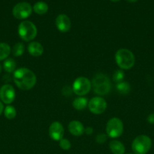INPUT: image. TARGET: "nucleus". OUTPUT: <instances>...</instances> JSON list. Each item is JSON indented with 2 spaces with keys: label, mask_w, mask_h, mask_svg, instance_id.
Listing matches in <instances>:
<instances>
[{
  "label": "nucleus",
  "mask_w": 154,
  "mask_h": 154,
  "mask_svg": "<svg viewBox=\"0 0 154 154\" xmlns=\"http://www.w3.org/2000/svg\"><path fill=\"white\" fill-rule=\"evenodd\" d=\"M13 81L15 85L21 90H30L35 87L37 82L36 75L27 68H20L13 73Z\"/></svg>",
  "instance_id": "f257e3e1"
},
{
  "label": "nucleus",
  "mask_w": 154,
  "mask_h": 154,
  "mask_svg": "<svg viewBox=\"0 0 154 154\" xmlns=\"http://www.w3.org/2000/svg\"><path fill=\"white\" fill-rule=\"evenodd\" d=\"M111 81L110 78L103 73H98L91 81V88L98 96H105L111 90Z\"/></svg>",
  "instance_id": "f03ea898"
},
{
  "label": "nucleus",
  "mask_w": 154,
  "mask_h": 154,
  "mask_svg": "<svg viewBox=\"0 0 154 154\" xmlns=\"http://www.w3.org/2000/svg\"><path fill=\"white\" fill-rule=\"evenodd\" d=\"M115 60L117 66L122 70H129L135 63V57L134 54L126 48L118 50L115 54Z\"/></svg>",
  "instance_id": "7ed1b4c3"
},
{
  "label": "nucleus",
  "mask_w": 154,
  "mask_h": 154,
  "mask_svg": "<svg viewBox=\"0 0 154 154\" xmlns=\"http://www.w3.org/2000/svg\"><path fill=\"white\" fill-rule=\"evenodd\" d=\"M18 35L24 42H32L37 35V28L33 22L24 20L18 26Z\"/></svg>",
  "instance_id": "20e7f679"
},
{
  "label": "nucleus",
  "mask_w": 154,
  "mask_h": 154,
  "mask_svg": "<svg viewBox=\"0 0 154 154\" xmlns=\"http://www.w3.org/2000/svg\"><path fill=\"white\" fill-rule=\"evenodd\" d=\"M152 147V140L146 135H140L132 141L131 148L135 154H146Z\"/></svg>",
  "instance_id": "39448f33"
},
{
  "label": "nucleus",
  "mask_w": 154,
  "mask_h": 154,
  "mask_svg": "<svg viewBox=\"0 0 154 154\" xmlns=\"http://www.w3.org/2000/svg\"><path fill=\"white\" fill-rule=\"evenodd\" d=\"M124 131L123 123L118 117H112L106 125V134L111 138H117L122 135Z\"/></svg>",
  "instance_id": "423d86ee"
},
{
  "label": "nucleus",
  "mask_w": 154,
  "mask_h": 154,
  "mask_svg": "<svg viewBox=\"0 0 154 154\" xmlns=\"http://www.w3.org/2000/svg\"><path fill=\"white\" fill-rule=\"evenodd\" d=\"M91 89V81L86 77H79L72 84V90L75 95L83 96L87 95Z\"/></svg>",
  "instance_id": "0eeeda50"
},
{
  "label": "nucleus",
  "mask_w": 154,
  "mask_h": 154,
  "mask_svg": "<svg viewBox=\"0 0 154 154\" xmlns=\"http://www.w3.org/2000/svg\"><path fill=\"white\" fill-rule=\"evenodd\" d=\"M33 8L31 5L26 2H19L13 8L12 14L16 19L25 20L31 15Z\"/></svg>",
  "instance_id": "6e6552de"
},
{
  "label": "nucleus",
  "mask_w": 154,
  "mask_h": 154,
  "mask_svg": "<svg viewBox=\"0 0 154 154\" xmlns=\"http://www.w3.org/2000/svg\"><path fill=\"white\" fill-rule=\"evenodd\" d=\"M88 107L92 114L99 115L106 111L107 103L105 99L101 96H95L89 100Z\"/></svg>",
  "instance_id": "1a4fd4ad"
},
{
  "label": "nucleus",
  "mask_w": 154,
  "mask_h": 154,
  "mask_svg": "<svg viewBox=\"0 0 154 154\" xmlns=\"http://www.w3.org/2000/svg\"><path fill=\"white\" fill-rule=\"evenodd\" d=\"M16 93L13 86L5 84L0 88V100L6 105H11L14 101Z\"/></svg>",
  "instance_id": "9d476101"
},
{
  "label": "nucleus",
  "mask_w": 154,
  "mask_h": 154,
  "mask_svg": "<svg viewBox=\"0 0 154 154\" xmlns=\"http://www.w3.org/2000/svg\"><path fill=\"white\" fill-rule=\"evenodd\" d=\"M48 134L50 138L55 141H60L64 135V129L60 122H53L48 129Z\"/></svg>",
  "instance_id": "9b49d317"
},
{
  "label": "nucleus",
  "mask_w": 154,
  "mask_h": 154,
  "mask_svg": "<svg viewBox=\"0 0 154 154\" xmlns=\"http://www.w3.org/2000/svg\"><path fill=\"white\" fill-rule=\"evenodd\" d=\"M55 24L57 29L61 32H67L71 28V20L66 14H59L56 17Z\"/></svg>",
  "instance_id": "f8f14e48"
},
{
  "label": "nucleus",
  "mask_w": 154,
  "mask_h": 154,
  "mask_svg": "<svg viewBox=\"0 0 154 154\" xmlns=\"http://www.w3.org/2000/svg\"><path fill=\"white\" fill-rule=\"evenodd\" d=\"M68 130L74 136H81L85 133V127L81 122L72 120L68 124Z\"/></svg>",
  "instance_id": "ddd939ff"
},
{
  "label": "nucleus",
  "mask_w": 154,
  "mask_h": 154,
  "mask_svg": "<svg viewBox=\"0 0 154 154\" xmlns=\"http://www.w3.org/2000/svg\"><path fill=\"white\" fill-rule=\"evenodd\" d=\"M27 51L29 54L35 57H40L44 52V48L42 45L38 42H30L27 46Z\"/></svg>",
  "instance_id": "4468645a"
},
{
  "label": "nucleus",
  "mask_w": 154,
  "mask_h": 154,
  "mask_svg": "<svg viewBox=\"0 0 154 154\" xmlns=\"http://www.w3.org/2000/svg\"><path fill=\"white\" fill-rule=\"evenodd\" d=\"M109 147L113 154H124L125 152V147L124 144L118 140H113L110 141Z\"/></svg>",
  "instance_id": "2eb2a0df"
},
{
  "label": "nucleus",
  "mask_w": 154,
  "mask_h": 154,
  "mask_svg": "<svg viewBox=\"0 0 154 154\" xmlns=\"http://www.w3.org/2000/svg\"><path fill=\"white\" fill-rule=\"evenodd\" d=\"M88 105V100L87 98L83 97V96H79L75 98L72 102V107L74 109L77 111H82L85 109Z\"/></svg>",
  "instance_id": "dca6fc26"
},
{
  "label": "nucleus",
  "mask_w": 154,
  "mask_h": 154,
  "mask_svg": "<svg viewBox=\"0 0 154 154\" xmlns=\"http://www.w3.org/2000/svg\"><path fill=\"white\" fill-rule=\"evenodd\" d=\"M33 10L34 11L35 13H36L37 14L42 15L45 14V13L48 12V6L44 2H37L36 4L33 5Z\"/></svg>",
  "instance_id": "f3484780"
},
{
  "label": "nucleus",
  "mask_w": 154,
  "mask_h": 154,
  "mask_svg": "<svg viewBox=\"0 0 154 154\" xmlns=\"http://www.w3.org/2000/svg\"><path fill=\"white\" fill-rule=\"evenodd\" d=\"M11 52L10 45L5 42L0 43V61L6 60Z\"/></svg>",
  "instance_id": "a211bd4d"
},
{
  "label": "nucleus",
  "mask_w": 154,
  "mask_h": 154,
  "mask_svg": "<svg viewBox=\"0 0 154 154\" xmlns=\"http://www.w3.org/2000/svg\"><path fill=\"white\" fill-rule=\"evenodd\" d=\"M16 62L12 58H7L3 63V69L7 73H12L16 70Z\"/></svg>",
  "instance_id": "6ab92c4d"
},
{
  "label": "nucleus",
  "mask_w": 154,
  "mask_h": 154,
  "mask_svg": "<svg viewBox=\"0 0 154 154\" xmlns=\"http://www.w3.org/2000/svg\"><path fill=\"white\" fill-rule=\"evenodd\" d=\"M116 90L119 93L122 95H127L131 90V86L129 83L127 81H122V82L116 84Z\"/></svg>",
  "instance_id": "aec40b11"
},
{
  "label": "nucleus",
  "mask_w": 154,
  "mask_h": 154,
  "mask_svg": "<svg viewBox=\"0 0 154 154\" xmlns=\"http://www.w3.org/2000/svg\"><path fill=\"white\" fill-rule=\"evenodd\" d=\"M25 46L21 42H18L13 46L11 49V54L14 57H21L24 54Z\"/></svg>",
  "instance_id": "412c9836"
},
{
  "label": "nucleus",
  "mask_w": 154,
  "mask_h": 154,
  "mask_svg": "<svg viewBox=\"0 0 154 154\" xmlns=\"http://www.w3.org/2000/svg\"><path fill=\"white\" fill-rule=\"evenodd\" d=\"M4 115L8 120H13L17 116V111L15 108L12 105H7L5 108H4Z\"/></svg>",
  "instance_id": "4be33fe9"
},
{
  "label": "nucleus",
  "mask_w": 154,
  "mask_h": 154,
  "mask_svg": "<svg viewBox=\"0 0 154 154\" xmlns=\"http://www.w3.org/2000/svg\"><path fill=\"white\" fill-rule=\"evenodd\" d=\"M125 72H123V70H122V69L116 70L113 75V81H114L115 83H116V84L122 82L124 80V78H125Z\"/></svg>",
  "instance_id": "5701e85b"
},
{
  "label": "nucleus",
  "mask_w": 154,
  "mask_h": 154,
  "mask_svg": "<svg viewBox=\"0 0 154 154\" xmlns=\"http://www.w3.org/2000/svg\"><path fill=\"white\" fill-rule=\"evenodd\" d=\"M59 145H60V148L63 149V150H68L70 149L71 143L68 139L63 138L60 141H59Z\"/></svg>",
  "instance_id": "b1692460"
},
{
  "label": "nucleus",
  "mask_w": 154,
  "mask_h": 154,
  "mask_svg": "<svg viewBox=\"0 0 154 154\" xmlns=\"http://www.w3.org/2000/svg\"><path fill=\"white\" fill-rule=\"evenodd\" d=\"M107 138H108V136H107V134L100 133L96 136L95 141H96V142L98 143V144H104V143L107 141Z\"/></svg>",
  "instance_id": "393cba45"
},
{
  "label": "nucleus",
  "mask_w": 154,
  "mask_h": 154,
  "mask_svg": "<svg viewBox=\"0 0 154 154\" xmlns=\"http://www.w3.org/2000/svg\"><path fill=\"white\" fill-rule=\"evenodd\" d=\"M146 120L150 124H154V113H152L149 115H148L147 118H146Z\"/></svg>",
  "instance_id": "a878e982"
},
{
  "label": "nucleus",
  "mask_w": 154,
  "mask_h": 154,
  "mask_svg": "<svg viewBox=\"0 0 154 154\" xmlns=\"http://www.w3.org/2000/svg\"><path fill=\"white\" fill-rule=\"evenodd\" d=\"M94 132L93 128L91 127V126H88V127L85 128V133L86 135H91Z\"/></svg>",
  "instance_id": "bb28decb"
},
{
  "label": "nucleus",
  "mask_w": 154,
  "mask_h": 154,
  "mask_svg": "<svg viewBox=\"0 0 154 154\" xmlns=\"http://www.w3.org/2000/svg\"><path fill=\"white\" fill-rule=\"evenodd\" d=\"M4 111V105H3L2 102L0 101V116L2 114V112Z\"/></svg>",
  "instance_id": "cd10ccee"
},
{
  "label": "nucleus",
  "mask_w": 154,
  "mask_h": 154,
  "mask_svg": "<svg viewBox=\"0 0 154 154\" xmlns=\"http://www.w3.org/2000/svg\"><path fill=\"white\" fill-rule=\"evenodd\" d=\"M126 1L128 2H136L137 0H126Z\"/></svg>",
  "instance_id": "c85d7f7f"
},
{
  "label": "nucleus",
  "mask_w": 154,
  "mask_h": 154,
  "mask_svg": "<svg viewBox=\"0 0 154 154\" xmlns=\"http://www.w3.org/2000/svg\"><path fill=\"white\" fill-rule=\"evenodd\" d=\"M2 71V65L0 64V74H1Z\"/></svg>",
  "instance_id": "c756f323"
},
{
  "label": "nucleus",
  "mask_w": 154,
  "mask_h": 154,
  "mask_svg": "<svg viewBox=\"0 0 154 154\" xmlns=\"http://www.w3.org/2000/svg\"><path fill=\"white\" fill-rule=\"evenodd\" d=\"M110 1L113 2H119V0H110Z\"/></svg>",
  "instance_id": "7c9ffc66"
},
{
  "label": "nucleus",
  "mask_w": 154,
  "mask_h": 154,
  "mask_svg": "<svg viewBox=\"0 0 154 154\" xmlns=\"http://www.w3.org/2000/svg\"><path fill=\"white\" fill-rule=\"evenodd\" d=\"M128 154H131V153H128Z\"/></svg>",
  "instance_id": "2f4dec72"
}]
</instances>
